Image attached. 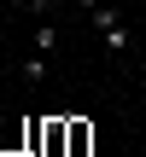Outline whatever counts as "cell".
<instances>
[{"instance_id":"6da1fadb","label":"cell","mask_w":146,"mask_h":157,"mask_svg":"<svg viewBox=\"0 0 146 157\" xmlns=\"http://www.w3.org/2000/svg\"><path fill=\"white\" fill-rule=\"evenodd\" d=\"M88 17H94V29L105 35V47L123 58V52H129V23H123V12H111V6H88Z\"/></svg>"},{"instance_id":"7a4b0ae2","label":"cell","mask_w":146,"mask_h":157,"mask_svg":"<svg viewBox=\"0 0 146 157\" xmlns=\"http://www.w3.org/2000/svg\"><path fill=\"white\" fill-rule=\"evenodd\" d=\"M23 82H29V87L47 82V52H29V58H23Z\"/></svg>"},{"instance_id":"3957f363","label":"cell","mask_w":146,"mask_h":157,"mask_svg":"<svg viewBox=\"0 0 146 157\" xmlns=\"http://www.w3.org/2000/svg\"><path fill=\"white\" fill-rule=\"evenodd\" d=\"M53 47H59V29H53V23H41V29H35V52H47V58H53Z\"/></svg>"},{"instance_id":"277c9868","label":"cell","mask_w":146,"mask_h":157,"mask_svg":"<svg viewBox=\"0 0 146 157\" xmlns=\"http://www.w3.org/2000/svg\"><path fill=\"white\" fill-rule=\"evenodd\" d=\"M0 47H6V23H0Z\"/></svg>"}]
</instances>
